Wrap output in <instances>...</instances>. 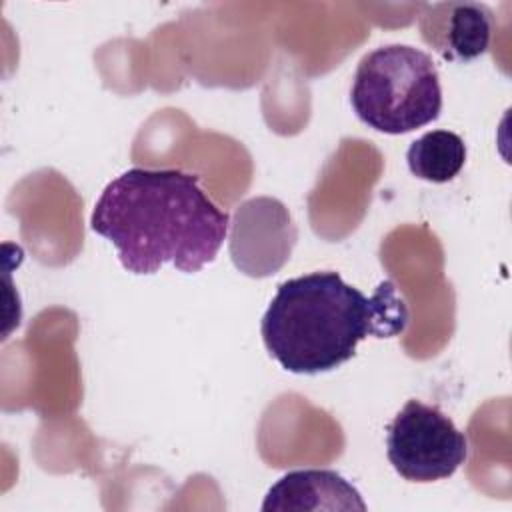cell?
Listing matches in <instances>:
<instances>
[{"instance_id":"obj_2","label":"cell","mask_w":512,"mask_h":512,"mask_svg":"<svg viewBox=\"0 0 512 512\" xmlns=\"http://www.w3.org/2000/svg\"><path fill=\"white\" fill-rule=\"evenodd\" d=\"M406 306L392 282L368 298L338 272L322 270L282 282L270 300L260 334L268 354L292 374L330 372L356 354L366 336L398 334Z\"/></svg>"},{"instance_id":"obj_4","label":"cell","mask_w":512,"mask_h":512,"mask_svg":"<svg viewBox=\"0 0 512 512\" xmlns=\"http://www.w3.org/2000/svg\"><path fill=\"white\" fill-rule=\"evenodd\" d=\"M386 456L410 482L450 478L468 458V440L432 404L408 400L386 428Z\"/></svg>"},{"instance_id":"obj_1","label":"cell","mask_w":512,"mask_h":512,"mask_svg":"<svg viewBox=\"0 0 512 512\" xmlns=\"http://www.w3.org/2000/svg\"><path fill=\"white\" fill-rule=\"evenodd\" d=\"M230 216L200 188V176L178 168H130L98 196L90 228L110 240L132 274L164 264L198 272L222 248Z\"/></svg>"},{"instance_id":"obj_6","label":"cell","mask_w":512,"mask_h":512,"mask_svg":"<svg viewBox=\"0 0 512 512\" xmlns=\"http://www.w3.org/2000/svg\"><path fill=\"white\" fill-rule=\"evenodd\" d=\"M264 512L278 510H366L360 492L334 470H294L278 478L264 496Z\"/></svg>"},{"instance_id":"obj_5","label":"cell","mask_w":512,"mask_h":512,"mask_svg":"<svg viewBox=\"0 0 512 512\" xmlns=\"http://www.w3.org/2000/svg\"><path fill=\"white\" fill-rule=\"evenodd\" d=\"M422 40L448 62H470L482 56L492 40L494 14L486 4L448 0L422 4L418 14Z\"/></svg>"},{"instance_id":"obj_7","label":"cell","mask_w":512,"mask_h":512,"mask_svg":"<svg viewBox=\"0 0 512 512\" xmlns=\"http://www.w3.org/2000/svg\"><path fill=\"white\" fill-rule=\"evenodd\" d=\"M410 172L434 184L450 182L466 162L464 140L450 130H432L414 140L406 152Z\"/></svg>"},{"instance_id":"obj_3","label":"cell","mask_w":512,"mask_h":512,"mask_svg":"<svg viewBox=\"0 0 512 512\" xmlns=\"http://www.w3.org/2000/svg\"><path fill=\"white\" fill-rule=\"evenodd\" d=\"M350 104L366 126L384 134H406L434 122L442 110V88L432 58L408 44H386L358 62Z\"/></svg>"}]
</instances>
